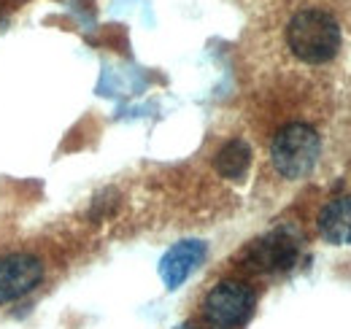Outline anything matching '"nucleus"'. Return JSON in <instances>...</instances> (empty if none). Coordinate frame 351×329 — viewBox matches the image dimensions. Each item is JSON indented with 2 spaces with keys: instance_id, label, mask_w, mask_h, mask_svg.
<instances>
[{
  "instance_id": "9",
  "label": "nucleus",
  "mask_w": 351,
  "mask_h": 329,
  "mask_svg": "<svg viewBox=\"0 0 351 329\" xmlns=\"http://www.w3.org/2000/svg\"><path fill=\"white\" fill-rule=\"evenodd\" d=\"M176 329H195L192 324H181V327H176Z\"/></svg>"
},
{
  "instance_id": "5",
  "label": "nucleus",
  "mask_w": 351,
  "mask_h": 329,
  "mask_svg": "<svg viewBox=\"0 0 351 329\" xmlns=\"http://www.w3.org/2000/svg\"><path fill=\"white\" fill-rule=\"evenodd\" d=\"M44 265L30 254H8L0 256V305H11L41 287Z\"/></svg>"
},
{
  "instance_id": "3",
  "label": "nucleus",
  "mask_w": 351,
  "mask_h": 329,
  "mask_svg": "<svg viewBox=\"0 0 351 329\" xmlns=\"http://www.w3.org/2000/svg\"><path fill=\"white\" fill-rule=\"evenodd\" d=\"M254 310V291L241 281H221L203 302V321L208 329H241Z\"/></svg>"
},
{
  "instance_id": "4",
  "label": "nucleus",
  "mask_w": 351,
  "mask_h": 329,
  "mask_svg": "<svg viewBox=\"0 0 351 329\" xmlns=\"http://www.w3.org/2000/svg\"><path fill=\"white\" fill-rule=\"evenodd\" d=\"M298 256H300V238L289 227H281L249 243L243 251V265L254 273H284L295 267Z\"/></svg>"
},
{
  "instance_id": "7",
  "label": "nucleus",
  "mask_w": 351,
  "mask_h": 329,
  "mask_svg": "<svg viewBox=\"0 0 351 329\" xmlns=\"http://www.w3.org/2000/svg\"><path fill=\"white\" fill-rule=\"evenodd\" d=\"M319 232L332 246H351V195L335 197L322 208Z\"/></svg>"
},
{
  "instance_id": "8",
  "label": "nucleus",
  "mask_w": 351,
  "mask_h": 329,
  "mask_svg": "<svg viewBox=\"0 0 351 329\" xmlns=\"http://www.w3.org/2000/svg\"><path fill=\"white\" fill-rule=\"evenodd\" d=\"M214 164H217V173H219L221 178L241 181L249 173V167H252V146L243 138H232V141H227L219 149Z\"/></svg>"
},
{
  "instance_id": "2",
  "label": "nucleus",
  "mask_w": 351,
  "mask_h": 329,
  "mask_svg": "<svg viewBox=\"0 0 351 329\" xmlns=\"http://www.w3.org/2000/svg\"><path fill=\"white\" fill-rule=\"evenodd\" d=\"M319 154H322L319 132L300 122L281 127L270 143V162L278 170V175L289 181L306 178L319 162Z\"/></svg>"
},
{
  "instance_id": "1",
  "label": "nucleus",
  "mask_w": 351,
  "mask_h": 329,
  "mask_svg": "<svg viewBox=\"0 0 351 329\" xmlns=\"http://www.w3.org/2000/svg\"><path fill=\"white\" fill-rule=\"evenodd\" d=\"M287 43L292 54L303 62H330L341 49V25L327 11L306 8L292 16L287 27Z\"/></svg>"
},
{
  "instance_id": "6",
  "label": "nucleus",
  "mask_w": 351,
  "mask_h": 329,
  "mask_svg": "<svg viewBox=\"0 0 351 329\" xmlns=\"http://www.w3.org/2000/svg\"><path fill=\"white\" fill-rule=\"evenodd\" d=\"M208 246L203 241H178L173 248L165 251V256L160 259V278L165 289H178L206 259Z\"/></svg>"
}]
</instances>
